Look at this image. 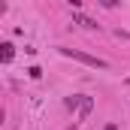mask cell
<instances>
[{
	"instance_id": "3",
	"label": "cell",
	"mask_w": 130,
	"mask_h": 130,
	"mask_svg": "<svg viewBox=\"0 0 130 130\" xmlns=\"http://www.w3.org/2000/svg\"><path fill=\"white\" fill-rule=\"evenodd\" d=\"M94 109V97H82V106H79V121H85Z\"/></svg>"
},
{
	"instance_id": "8",
	"label": "cell",
	"mask_w": 130,
	"mask_h": 130,
	"mask_svg": "<svg viewBox=\"0 0 130 130\" xmlns=\"http://www.w3.org/2000/svg\"><path fill=\"white\" fill-rule=\"evenodd\" d=\"M103 130H118V124H115V121H112V124H106V127Z\"/></svg>"
},
{
	"instance_id": "2",
	"label": "cell",
	"mask_w": 130,
	"mask_h": 130,
	"mask_svg": "<svg viewBox=\"0 0 130 130\" xmlns=\"http://www.w3.org/2000/svg\"><path fill=\"white\" fill-rule=\"evenodd\" d=\"M73 21H76V24H82V27H88V30H97V27H100L94 18H88V15H82V12H76V15H73Z\"/></svg>"
},
{
	"instance_id": "9",
	"label": "cell",
	"mask_w": 130,
	"mask_h": 130,
	"mask_svg": "<svg viewBox=\"0 0 130 130\" xmlns=\"http://www.w3.org/2000/svg\"><path fill=\"white\" fill-rule=\"evenodd\" d=\"M67 3H70V6H82V0H67Z\"/></svg>"
},
{
	"instance_id": "10",
	"label": "cell",
	"mask_w": 130,
	"mask_h": 130,
	"mask_svg": "<svg viewBox=\"0 0 130 130\" xmlns=\"http://www.w3.org/2000/svg\"><path fill=\"white\" fill-rule=\"evenodd\" d=\"M127 85H130V79H127Z\"/></svg>"
},
{
	"instance_id": "7",
	"label": "cell",
	"mask_w": 130,
	"mask_h": 130,
	"mask_svg": "<svg viewBox=\"0 0 130 130\" xmlns=\"http://www.w3.org/2000/svg\"><path fill=\"white\" fill-rule=\"evenodd\" d=\"M100 6H106V9H115V6H118V0H100Z\"/></svg>"
},
{
	"instance_id": "1",
	"label": "cell",
	"mask_w": 130,
	"mask_h": 130,
	"mask_svg": "<svg viewBox=\"0 0 130 130\" xmlns=\"http://www.w3.org/2000/svg\"><path fill=\"white\" fill-rule=\"evenodd\" d=\"M61 55H64V58H73V61H79V64H85V67H94V70H106V67H109L103 58H94V55L79 52V48H61Z\"/></svg>"
},
{
	"instance_id": "4",
	"label": "cell",
	"mask_w": 130,
	"mask_h": 130,
	"mask_svg": "<svg viewBox=\"0 0 130 130\" xmlns=\"http://www.w3.org/2000/svg\"><path fill=\"white\" fill-rule=\"evenodd\" d=\"M0 48H3V52H0V58H3V64H9V61L15 58V48H12V42H3Z\"/></svg>"
},
{
	"instance_id": "5",
	"label": "cell",
	"mask_w": 130,
	"mask_h": 130,
	"mask_svg": "<svg viewBox=\"0 0 130 130\" xmlns=\"http://www.w3.org/2000/svg\"><path fill=\"white\" fill-rule=\"evenodd\" d=\"M82 106V94H76V97H67V109H79Z\"/></svg>"
},
{
	"instance_id": "6",
	"label": "cell",
	"mask_w": 130,
	"mask_h": 130,
	"mask_svg": "<svg viewBox=\"0 0 130 130\" xmlns=\"http://www.w3.org/2000/svg\"><path fill=\"white\" fill-rule=\"evenodd\" d=\"M27 76H30V79H39V76H42V70H39V67H30V70H27Z\"/></svg>"
}]
</instances>
